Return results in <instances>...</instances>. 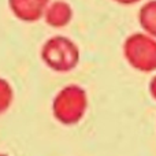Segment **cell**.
Here are the masks:
<instances>
[{
    "mask_svg": "<svg viewBox=\"0 0 156 156\" xmlns=\"http://www.w3.org/2000/svg\"><path fill=\"white\" fill-rule=\"evenodd\" d=\"M14 100V89L7 80L0 77V115L11 107Z\"/></svg>",
    "mask_w": 156,
    "mask_h": 156,
    "instance_id": "obj_7",
    "label": "cell"
},
{
    "mask_svg": "<svg viewBox=\"0 0 156 156\" xmlns=\"http://www.w3.org/2000/svg\"><path fill=\"white\" fill-rule=\"evenodd\" d=\"M40 56L48 69L56 73H69L80 62V48L66 36H54L43 44Z\"/></svg>",
    "mask_w": 156,
    "mask_h": 156,
    "instance_id": "obj_2",
    "label": "cell"
},
{
    "mask_svg": "<svg viewBox=\"0 0 156 156\" xmlns=\"http://www.w3.org/2000/svg\"><path fill=\"white\" fill-rule=\"evenodd\" d=\"M112 2L118 3V4H123V5H132V4L141 2V0H112Z\"/></svg>",
    "mask_w": 156,
    "mask_h": 156,
    "instance_id": "obj_9",
    "label": "cell"
},
{
    "mask_svg": "<svg viewBox=\"0 0 156 156\" xmlns=\"http://www.w3.org/2000/svg\"><path fill=\"white\" fill-rule=\"evenodd\" d=\"M138 22L144 33L156 38V0H149L138 11Z\"/></svg>",
    "mask_w": 156,
    "mask_h": 156,
    "instance_id": "obj_6",
    "label": "cell"
},
{
    "mask_svg": "<svg viewBox=\"0 0 156 156\" xmlns=\"http://www.w3.org/2000/svg\"><path fill=\"white\" fill-rule=\"evenodd\" d=\"M88 93L80 85H66L52 100V114L62 125H76L85 116L88 110Z\"/></svg>",
    "mask_w": 156,
    "mask_h": 156,
    "instance_id": "obj_1",
    "label": "cell"
},
{
    "mask_svg": "<svg viewBox=\"0 0 156 156\" xmlns=\"http://www.w3.org/2000/svg\"><path fill=\"white\" fill-rule=\"evenodd\" d=\"M149 93H151L152 99L156 101V74L152 77L151 82H149Z\"/></svg>",
    "mask_w": 156,
    "mask_h": 156,
    "instance_id": "obj_8",
    "label": "cell"
},
{
    "mask_svg": "<svg viewBox=\"0 0 156 156\" xmlns=\"http://www.w3.org/2000/svg\"><path fill=\"white\" fill-rule=\"evenodd\" d=\"M122 49L130 67L141 73L156 71V38L144 32L133 33L126 37Z\"/></svg>",
    "mask_w": 156,
    "mask_h": 156,
    "instance_id": "obj_3",
    "label": "cell"
},
{
    "mask_svg": "<svg viewBox=\"0 0 156 156\" xmlns=\"http://www.w3.org/2000/svg\"><path fill=\"white\" fill-rule=\"evenodd\" d=\"M0 156H8V155H4V154H0Z\"/></svg>",
    "mask_w": 156,
    "mask_h": 156,
    "instance_id": "obj_10",
    "label": "cell"
},
{
    "mask_svg": "<svg viewBox=\"0 0 156 156\" xmlns=\"http://www.w3.org/2000/svg\"><path fill=\"white\" fill-rule=\"evenodd\" d=\"M44 19L51 27L55 29L65 27L73 19V8L65 0H55L47 7Z\"/></svg>",
    "mask_w": 156,
    "mask_h": 156,
    "instance_id": "obj_5",
    "label": "cell"
},
{
    "mask_svg": "<svg viewBox=\"0 0 156 156\" xmlns=\"http://www.w3.org/2000/svg\"><path fill=\"white\" fill-rule=\"evenodd\" d=\"M49 0H8V7L16 19L33 23L44 18Z\"/></svg>",
    "mask_w": 156,
    "mask_h": 156,
    "instance_id": "obj_4",
    "label": "cell"
}]
</instances>
